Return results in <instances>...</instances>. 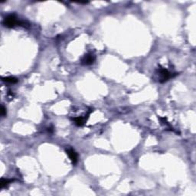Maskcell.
Segmentation results:
<instances>
[{
	"mask_svg": "<svg viewBox=\"0 0 196 196\" xmlns=\"http://www.w3.org/2000/svg\"><path fill=\"white\" fill-rule=\"evenodd\" d=\"M74 121L77 126L81 127V126H82V125L84 123V122H85V119L84 117H78L74 118Z\"/></svg>",
	"mask_w": 196,
	"mask_h": 196,
	"instance_id": "obj_5",
	"label": "cell"
},
{
	"mask_svg": "<svg viewBox=\"0 0 196 196\" xmlns=\"http://www.w3.org/2000/svg\"><path fill=\"white\" fill-rule=\"evenodd\" d=\"M66 152H67V154L68 155L71 161L73 164H76L77 162V160H78V156H77V153L74 150L71 149V148H68L66 150Z\"/></svg>",
	"mask_w": 196,
	"mask_h": 196,
	"instance_id": "obj_4",
	"label": "cell"
},
{
	"mask_svg": "<svg viewBox=\"0 0 196 196\" xmlns=\"http://www.w3.org/2000/svg\"><path fill=\"white\" fill-rule=\"evenodd\" d=\"M157 74L159 75V81L160 83H164V82L168 81L169 79L175 76V75H173L172 73H171V72L168 71V70L163 68V67L159 68V70L157 71Z\"/></svg>",
	"mask_w": 196,
	"mask_h": 196,
	"instance_id": "obj_2",
	"label": "cell"
},
{
	"mask_svg": "<svg viewBox=\"0 0 196 196\" xmlns=\"http://www.w3.org/2000/svg\"><path fill=\"white\" fill-rule=\"evenodd\" d=\"M13 182V180L12 179H8V178H2L1 179V182H0V187H1V189H3V188H4V187H5L6 185H8L9 184V183H11V182Z\"/></svg>",
	"mask_w": 196,
	"mask_h": 196,
	"instance_id": "obj_6",
	"label": "cell"
},
{
	"mask_svg": "<svg viewBox=\"0 0 196 196\" xmlns=\"http://www.w3.org/2000/svg\"><path fill=\"white\" fill-rule=\"evenodd\" d=\"M1 115L2 117H5L6 115V109L4 107V106H2V108H1Z\"/></svg>",
	"mask_w": 196,
	"mask_h": 196,
	"instance_id": "obj_8",
	"label": "cell"
},
{
	"mask_svg": "<svg viewBox=\"0 0 196 196\" xmlns=\"http://www.w3.org/2000/svg\"><path fill=\"white\" fill-rule=\"evenodd\" d=\"M95 56L91 53L87 54L81 59V64L84 65H90L94 62Z\"/></svg>",
	"mask_w": 196,
	"mask_h": 196,
	"instance_id": "obj_3",
	"label": "cell"
},
{
	"mask_svg": "<svg viewBox=\"0 0 196 196\" xmlns=\"http://www.w3.org/2000/svg\"><path fill=\"white\" fill-rule=\"evenodd\" d=\"M3 81H5V82H7V83H11V84H15L18 82V79L14 77H4L3 78Z\"/></svg>",
	"mask_w": 196,
	"mask_h": 196,
	"instance_id": "obj_7",
	"label": "cell"
},
{
	"mask_svg": "<svg viewBox=\"0 0 196 196\" xmlns=\"http://www.w3.org/2000/svg\"><path fill=\"white\" fill-rule=\"evenodd\" d=\"M3 25L8 28H14L15 26H26V22L19 21L15 15H9L5 18L4 21H3Z\"/></svg>",
	"mask_w": 196,
	"mask_h": 196,
	"instance_id": "obj_1",
	"label": "cell"
}]
</instances>
